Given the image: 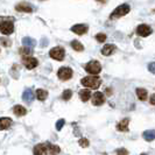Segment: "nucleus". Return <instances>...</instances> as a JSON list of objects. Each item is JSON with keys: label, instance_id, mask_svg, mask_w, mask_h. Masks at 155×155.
Returning <instances> with one entry per match:
<instances>
[{"label": "nucleus", "instance_id": "obj_1", "mask_svg": "<svg viewBox=\"0 0 155 155\" xmlns=\"http://www.w3.org/2000/svg\"><path fill=\"white\" fill-rule=\"evenodd\" d=\"M34 154H60L61 153V148L56 145H53L50 142H45V143H39L36 145L33 149Z\"/></svg>", "mask_w": 155, "mask_h": 155}, {"label": "nucleus", "instance_id": "obj_2", "mask_svg": "<svg viewBox=\"0 0 155 155\" xmlns=\"http://www.w3.org/2000/svg\"><path fill=\"white\" fill-rule=\"evenodd\" d=\"M82 85L89 89H98L101 85V79L97 76H86L81 79Z\"/></svg>", "mask_w": 155, "mask_h": 155}, {"label": "nucleus", "instance_id": "obj_3", "mask_svg": "<svg viewBox=\"0 0 155 155\" xmlns=\"http://www.w3.org/2000/svg\"><path fill=\"white\" fill-rule=\"evenodd\" d=\"M130 11H131V7L127 5V4H124V5H120V6H118V7L111 13V15L110 18L112 19V20H114V19H118V18H121V16L126 15V14H128L130 13Z\"/></svg>", "mask_w": 155, "mask_h": 155}, {"label": "nucleus", "instance_id": "obj_4", "mask_svg": "<svg viewBox=\"0 0 155 155\" xmlns=\"http://www.w3.org/2000/svg\"><path fill=\"white\" fill-rule=\"evenodd\" d=\"M0 31L4 35H9L14 31V23L11 20H4L0 22Z\"/></svg>", "mask_w": 155, "mask_h": 155}, {"label": "nucleus", "instance_id": "obj_5", "mask_svg": "<svg viewBox=\"0 0 155 155\" xmlns=\"http://www.w3.org/2000/svg\"><path fill=\"white\" fill-rule=\"evenodd\" d=\"M85 70L91 75H98L101 71V64L98 61H90L85 65Z\"/></svg>", "mask_w": 155, "mask_h": 155}, {"label": "nucleus", "instance_id": "obj_6", "mask_svg": "<svg viewBox=\"0 0 155 155\" xmlns=\"http://www.w3.org/2000/svg\"><path fill=\"white\" fill-rule=\"evenodd\" d=\"M50 57L54 58L56 61H63L64 60V56H65V50L62 47H55L50 50Z\"/></svg>", "mask_w": 155, "mask_h": 155}, {"label": "nucleus", "instance_id": "obj_7", "mask_svg": "<svg viewBox=\"0 0 155 155\" xmlns=\"http://www.w3.org/2000/svg\"><path fill=\"white\" fill-rule=\"evenodd\" d=\"M72 75H74V71H72V69L68 68V67H63L57 72V77L60 79H62V81H68V79L72 77Z\"/></svg>", "mask_w": 155, "mask_h": 155}, {"label": "nucleus", "instance_id": "obj_8", "mask_svg": "<svg viewBox=\"0 0 155 155\" xmlns=\"http://www.w3.org/2000/svg\"><path fill=\"white\" fill-rule=\"evenodd\" d=\"M152 31H153V29H152L148 25H145V23L138 26V28H137V34H138L139 36H142V38H146L148 35H150Z\"/></svg>", "mask_w": 155, "mask_h": 155}, {"label": "nucleus", "instance_id": "obj_9", "mask_svg": "<svg viewBox=\"0 0 155 155\" xmlns=\"http://www.w3.org/2000/svg\"><path fill=\"white\" fill-rule=\"evenodd\" d=\"M23 64H25V67L27 68V69H34V68H36L38 67V64H39V61H38V58H35V57H23L22 60Z\"/></svg>", "mask_w": 155, "mask_h": 155}, {"label": "nucleus", "instance_id": "obj_10", "mask_svg": "<svg viewBox=\"0 0 155 155\" xmlns=\"http://www.w3.org/2000/svg\"><path fill=\"white\" fill-rule=\"evenodd\" d=\"M89 31V27L86 26V25H75V26H72L71 27V31H74L75 34H78V35H84L86 31Z\"/></svg>", "mask_w": 155, "mask_h": 155}, {"label": "nucleus", "instance_id": "obj_11", "mask_svg": "<svg viewBox=\"0 0 155 155\" xmlns=\"http://www.w3.org/2000/svg\"><path fill=\"white\" fill-rule=\"evenodd\" d=\"M105 103V96L101 92H96L92 96V104L96 106H101Z\"/></svg>", "mask_w": 155, "mask_h": 155}, {"label": "nucleus", "instance_id": "obj_12", "mask_svg": "<svg viewBox=\"0 0 155 155\" xmlns=\"http://www.w3.org/2000/svg\"><path fill=\"white\" fill-rule=\"evenodd\" d=\"M15 9L18 12H25V13H31L33 12V7H31L29 4H27V2L18 4L15 6Z\"/></svg>", "mask_w": 155, "mask_h": 155}, {"label": "nucleus", "instance_id": "obj_13", "mask_svg": "<svg viewBox=\"0 0 155 155\" xmlns=\"http://www.w3.org/2000/svg\"><path fill=\"white\" fill-rule=\"evenodd\" d=\"M117 47L114 45H106V46L103 47V49H101V54L104 55V56H110V55H112L114 51H116Z\"/></svg>", "mask_w": 155, "mask_h": 155}, {"label": "nucleus", "instance_id": "obj_14", "mask_svg": "<svg viewBox=\"0 0 155 155\" xmlns=\"http://www.w3.org/2000/svg\"><path fill=\"white\" fill-rule=\"evenodd\" d=\"M12 125V119L8 117H2L0 118V130H7Z\"/></svg>", "mask_w": 155, "mask_h": 155}, {"label": "nucleus", "instance_id": "obj_15", "mask_svg": "<svg viewBox=\"0 0 155 155\" xmlns=\"http://www.w3.org/2000/svg\"><path fill=\"white\" fill-rule=\"evenodd\" d=\"M128 124H130V119H123L120 123L117 124V130L119 132H127L128 130Z\"/></svg>", "mask_w": 155, "mask_h": 155}, {"label": "nucleus", "instance_id": "obj_16", "mask_svg": "<svg viewBox=\"0 0 155 155\" xmlns=\"http://www.w3.org/2000/svg\"><path fill=\"white\" fill-rule=\"evenodd\" d=\"M137 96H138V98H139L140 101H145L146 99H147V90L146 89H142V87H138L137 90Z\"/></svg>", "mask_w": 155, "mask_h": 155}, {"label": "nucleus", "instance_id": "obj_17", "mask_svg": "<svg viewBox=\"0 0 155 155\" xmlns=\"http://www.w3.org/2000/svg\"><path fill=\"white\" fill-rule=\"evenodd\" d=\"M13 112H14V114H15V116L22 117L27 113V110L25 109L23 106H21V105H15V106L13 107Z\"/></svg>", "mask_w": 155, "mask_h": 155}, {"label": "nucleus", "instance_id": "obj_18", "mask_svg": "<svg viewBox=\"0 0 155 155\" xmlns=\"http://www.w3.org/2000/svg\"><path fill=\"white\" fill-rule=\"evenodd\" d=\"M22 98H23V101H26L27 103H31V101L34 99V93H33L31 90L27 89V90H25V91H23Z\"/></svg>", "mask_w": 155, "mask_h": 155}, {"label": "nucleus", "instance_id": "obj_19", "mask_svg": "<svg viewBox=\"0 0 155 155\" xmlns=\"http://www.w3.org/2000/svg\"><path fill=\"white\" fill-rule=\"evenodd\" d=\"M36 97H38V99L41 101H46L47 97H48V91H47V90H43V89H38V90H36Z\"/></svg>", "mask_w": 155, "mask_h": 155}, {"label": "nucleus", "instance_id": "obj_20", "mask_svg": "<svg viewBox=\"0 0 155 155\" xmlns=\"http://www.w3.org/2000/svg\"><path fill=\"white\" fill-rule=\"evenodd\" d=\"M143 139L146 141H153L155 139V130H148L143 132Z\"/></svg>", "mask_w": 155, "mask_h": 155}, {"label": "nucleus", "instance_id": "obj_21", "mask_svg": "<svg viewBox=\"0 0 155 155\" xmlns=\"http://www.w3.org/2000/svg\"><path fill=\"white\" fill-rule=\"evenodd\" d=\"M90 96H91V92H90V90H87V89H84V90H81L79 91V97H81V99L83 101H87L90 99Z\"/></svg>", "mask_w": 155, "mask_h": 155}, {"label": "nucleus", "instance_id": "obj_22", "mask_svg": "<svg viewBox=\"0 0 155 155\" xmlns=\"http://www.w3.org/2000/svg\"><path fill=\"white\" fill-rule=\"evenodd\" d=\"M71 47L76 50V51H83L84 50V47H83V45L79 42V41H77V40H74V41H71Z\"/></svg>", "mask_w": 155, "mask_h": 155}, {"label": "nucleus", "instance_id": "obj_23", "mask_svg": "<svg viewBox=\"0 0 155 155\" xmlns=\"http://www.w3.org/2000/svg\"><path fill=\"white\" fill-rule=\"evenodd\" d=\"M22 43H23V46H28V47H33V46H35L36 45V41L34 39H31V38H23L22 39Z\"/></svg>", "mask_w": 155, "mask_h": 155}, {"label": "nucleus", "instance_id": "obj_24", "mask_svg": "<svg viewBox=\"0 0 155 155\" xmlns=\"http://www.w3.org/2000/svg\"><path fill=\"white\" fill-rule=\"evenodd\" d=\"M19 53L20 54H22V55H29L33 53V50H31V48H29L28 46H25L22 47V48H20L19 49Z\"/></svg>", "mask_w": 155, "mask_h": 155}, {"label": "nucleus", "instance_id": "obj_25", "mask_svg": "<svg viewBox=\"0 0 155 155\" xmlns=\"http://www.w3.org/2000/svg\"><path fill=\"white\" fill-rule=\"evenodd\" d=\"M71 97H72V91L71 90H65L62 94V98L64 101H69Z\"/></svg>", "mask_w": 155, "mask_h": 155}, {"label": "nucleus", "instance_id": "obj_26", "mask_svg": "<svg viewBox=\"0 0 155 155\" xmlns=\"http://www.w3.org/2000/svg\"><path fill=\"white\" fill-rule=\"evenodd\" d=\"M96 40L98 41V42H105V40H106V35L105 34H103V33H99V34H97L96 35Z\"/></svg>", "mask_w": 155, "mask_h": 155}, {"label": "nucleus", "instance_id": "obj_27", "mask_svg": "<svg viewBox=\"0 0 155 155\" xmlns=\"http://www.w3.org/2000/svg\"><path fill=\"white\" fill-rule=\"evenodd\" d=\"M89 140L86 139V138H82V139L79 140V145H81V147H83V148H86L87 146H89Z\"/></svg>", "mask_w": 155, "mask_h": 155}, {"label": "nucleus", "instance_id": "obj_28", "mask_svg": "<svg viewBox=\"0 0 155 155\" xmlns=\"http://www.w3.org/2000/svg\"><path fill=\"white\" fill-rule=\"evenodd\" d=\"M64 124H65V120H64V119H60V120L56 123V130H57V131H61L62 127L64 126Z\"/></svg>", "mask_w": 155, "mask_h": 155}, {"label": "nucleus", "instance_id": "obj_29", "mask_svg": "<svg viewBox=\"0 0 155 155\" xmlns=\"http://www.w3.org/2000/svg\"><path fill=\"white\" fill-rule=\"evenodd\" d=\"M148 70H149L152 74H155V62L149 63V65H148Z\"/></svg>", "mask_w": 155, "mask_h": 155}, {"label": "nucleus", "instance_id": "obj_30", "mask_svg": "<svg viewBox=\"0 0 155 155\" xmlns=\"http://www.w3.org/2000/svg\"><path fill=\"white\" fill-rule=\"evenodd\" d=\"M0 42H1V43H4V46H5V47L11 46V41H9V40H7V39L1 38V39H0Z\"/></svg>", "mask_w": 155, "mask_h": 155}, {"label": "nucleus", "instance_id": "obj_31", "mask_svg": "<svg viewBox=\"0 0 155 155\" xmlns=\"http://www.w3.org/2000/svg\"><path fill=\"white\" fill-rule=\"evenodd\" d=\"M114 153H116V154H128V150H127V149H124V148H121V149H117Z\"/></svg>", "mask_w": 155, "mask_h": 155}, {"label": "nucleus", "instance_id": "obj_32", "mask_svg": "<svg viewBox=\"0 0 155 155\" xmlns=\"http://www.w3.org/2000/svg\"><path fill=\"white\" fill-rule=\"evenodd\" d=\"M149 103H150L152 105H155V93H154V94H152V96H150V99H149Z\"/></svg>", "mask_w": 155, "mask_h": 155}, {"label": "nucleus", "instance_id": "obj_33", "mask_svg": "<svg viewBox=\"0 0 155 155\" xmlns=\"http://www.w3.org/2000/svg\"><path fill=\"white\" fill-rule=\"evenodd\" d=\"M41 46H42V47H46L47 46V40H45V41L42 40V41H41Z\"/></svg>", "mask_w": 155, "mask_h": 155}, {"label": "nucleus", "instance_id": "obj_34", "mask_svg": "<svg viewBox=\"0 0 155 155\" xmlns=\"http://www.w3.org/2000/svg\"><path fill=\"white\" fill-rule=\"evenodd\" d=\"M96 1H99V2H103V4H105L107 0H96Z\"/></svg>", "mask_w": 155, "mask_h": 155}]
</instances>
